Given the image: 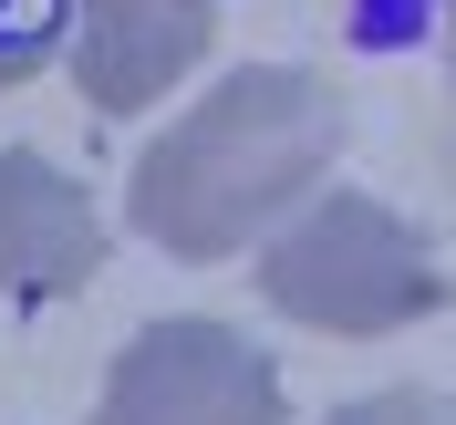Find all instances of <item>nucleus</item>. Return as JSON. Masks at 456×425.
Instances as JSON below:
<instances>
[{
	"instance_id": "obj_3",
	"label": "nucleus",
	"mask_w": 456,
	"mask_h": 425,
	"mask_svg": "<svg viewBox=\"0 0 456 425\" xmlns=\"http://www.w3.org/2000/svg\"><path fill=\"white\" fill-rule=\"evenodd\" d=\"M104 425H281V364L228 322H145L104 373Z\"/></svg>"
},
{
	"instance_id": "obj_1",
	"label": "nucleus",
	"mask_w": 456,
	"mask_h": 425,
	"mask_svg": "<svg viewBox=\"0 0 456 425\" xmlns=\"http://www.w3.org/2000/svg\"><path fill=\"white\" fill-rule=\"evenodd\" d=\"M342 145V104L322 73L290 62H239L208 104H187L135 167V228L176 259H228L270 239L290 208L322 187Z\"/></svg>"
},
{
	"instance_id": "obj_5",
	"label": "nucleus",
	"mask_w": 456,
	"mask_h": 425,
	"mask_svg": "<svg viewBox=\"0 0 456 425\" xmlns=\"http://www.w3.org/2000/svg\"><path fill=\"white\" fill-rule=\"evenodd\" d=\"M104 270V218L62 167L0 145V301H62Z\"/></svg>"
},
{
	"instance_id": "obj_2",
	"label": "nucleus",
	"mask_w": 456,
	"mask_h": 425,
	"mask_svg": "<svg viewBox=\"0 0 456 425\" xmlns=\"http://www.w3.org/2000/svg\"><path fill=\"white\" fill-rule=\"evenodd\" d=\"M259 301L312 332H404L446 312V270L384 198H301L259 249Z\"/></svg>"
},
{
	"instance_id": "obj_7",
	"label": "nucleus",
	"mask_w": 456,
	"mask_h": 425,
	"mask_svg": "<svg viewBox=\"0 0 456 425\" xmlns=\"http://www.w3.org/2000/svg\"><path fill=\"white\" fill-rule=\"evenodd\" d=\"M332 425H456L436 395H363V405H342Z\"/></svg>"
},
{
	"instance_id": "obj_4",
	"label": "nucleus",
	"mask_w": 456,
	"mask_h": 425,
	"mask_svg": "<svg viewBox=\"0 0 456 425\" xmlns=\"http://www.w3.org/2000/svg\"><path fill=\"white\" fill-rule=\"evenodd\" d=\"M218 11L208 0H73V84L94 114H145L156 94H176L198 73Z\"/></svg>"
},
{
	"instance_id": "obj_6",
	"label": "nucleus",
	"mask_w": 456,
	"mask_h": 425,
	"mask_svg": "<svg viewBox=\"0 0 456 425\" xmlns=\"http://www.w3.org/2000/svg\"><path fill=\"white\" fill-rule=\"evenodd\" d=\"M73 42V0H0V84H31Z\"/></svg>"
},
{
	"instance_id": "obj_8",
	"label": "nucleus",
	"mask_w": 456,
	"mask_h": 425,
	"mask_svg": "<svg viewBox=\"0 0 456 425\" xmlns=\"http://www.w3.org/2000/svg\"><path fill=\"white\" fill-rule=\"evenodd\" d=\"M446 73H456V11H446Z\"/></svg>"
}]
</instances>
